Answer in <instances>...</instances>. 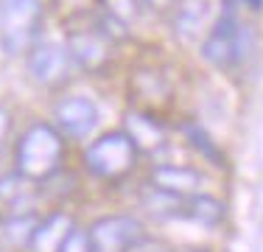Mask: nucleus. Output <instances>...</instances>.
<instances>
[{"instance_id":"nucleus-20","label":"nucleus","mask_w":263,"mask_h":252,"mask_svg":"<svg viewBox=\"0 0 263 252\" xmlns=\"http://www.w3.org/2000/svg\"><path fill=\"white\" fill-rule=\"evenodd\" d=\"M243 3H247L252 11H260V9H263V0H243Z\"/></svg>"},{"instance_id":"nucleus-10","label":"nucleus","mask_w":263,"mask_h":252,"mask_svg":"<svg viewBox=\"0 0 263 252\" xmlns=\"http://www.w3.org/2000/svg\"><path fill=\"white\" fill-rule=\"evenodd\" d=\"M73 227H76L73 219L67 216V213H62V210L40 219L36 227H34V236H31L28 249L31 252H59V247L65 244V238L70 236Z\"/></svg>"},{"instance_id":"nucleus-19","label":"nucleus","mask_w":263,"mask_h":252,"mask_svg":"<svg viewBox=\"0 0 263 252\" xmlns=\"http://www.w3.org/2000/svg\"><path fill=\"white\" fill-rule=\"evenodd\" d=\"M143 3H146L148 9H154V11H165L168 6L174 3V0H143Z\"/></svg>"},{"instance_id":"nucleus-6","label":"nucleus","mask_w":263,"mask_h":252,"mask_svg":"<svg viewBox=\"0 0 263 252\" xmlns=\"http://www.w3.org/2000/svg\"><path fill=\"white\" fill-rule=\"evenodd\" d=\"M70 50L59 42H40L28 50V73L42 87L62 84L70 73Z\"/></svg>"},{"instance_id":"nucleus-16","label":"nucleus","mask_w":263,"mask_h":252,"mask_svg":"<svg viewBox=\"0 0 263 252\" xmlns=\"http://www.w3.org/2000/svg\"><path fill=\"white\" fill-rule=\"evenodd\" d=\"M104 6H106V14L115 17L123 25L137 14V0H104Z\"/></svg>"},{"instance_id":"nucleus-1","label":"nucleus","mask_w":263,"mask_h":252,"mask_svg":"<svg viewBox=\"0 0 263 252\" xmlns=\"http://www.w3.org/2000/svg\"><path fill=\"white\" fill-rule=\"evenodd\" d=\"M62 157H65V143L59 129L51 123H34L17 140L14 166L26 182H45L62 168Z\"/></svg>"},{"instance_id":"nucleus-12","label":"nucleus","mask_w":263,"mask_h":252,"mask_svg":"<svg viewBox=\"0 0 263 252\" xmlns=\"http://www.w3.org/2000/svg\"><path fill=\"white\" fill-rule=\"evenodd\" d=\"M227 216V207L218 199L204 196V193H196V196H187L185 207H182V219H191V222L202 224V227H218Z\"/></svg>"},{"instance_id":"nucleus-18","label":"nucleus","mask_w":263,"mask_h":252,"mask_svg":"<svg viewBox=\"0 0 263 252\" xmlns=\"http://www.w3.org/2000/svg\"><path fill=\"white\" fill-rule=\"evenodd\" d=\"M9 129H11V115L6 106H0V151H3V143L9 137Z\"/></svg>"},{"instance_id":"nucleus-9","label":"nucleus","mask_w":263,"mask_h":252,"mask_svg":"<svg viewBox=\"0 0 263 252\" xmlns=\"http://www.w3.org/2000/svg\"><path fill=\"white\" fill-rule=\"evenodd\" d=\"M152 188L157 191H165V193H174V196H196L199 188H202V174L191 166H157L152 171Z\"/></svg>"},{"instance_id":"nucleus-17","label":"nucleus","mask_w":263,"mask_h":252,"mask_svg":"<svg viewBox=\"0 0 263 252\" xmlns=\"http://www.w3.org/2000/svg\"><path fill=\"white\" fill-rule=\"evenodd\" d=\"M59 252H92L90 232H87L84 227H73L70 236L65 238V244L59 247Z\"/></svg>"},{"instance_id":"nucleus-13","label":"nucleus","mask_w":263,"mask_h":252,"mask_svg":"<svg viewBox=\"0 0 263 252\" xmlns=\"http://www.w3.org/2000/svg\"><path fill=\"white\" fill-rule=\"evenodd\" d=\"M36 227V216L31 213H17V216H9L3 224H0V241L11 249H20L31 244V236H34Z\"/></svg>"},{"instance_id":"nucleus-11","label":"nucleus","mask_w":263,"mask_h":252,"mask_svg":"<svg viewBox=\"0 0 263 252\" xmlns=\"http://www.w3.org/2000/svg\"><path fill=\"white\" fill-rule=\"evenodd\" d=\"M67 50H70V59L76 65L87 67V70H96L106 62V34L104 31H79V34L70 37L67 42Z\"/></svg>"},{"instance_id":"nucleus-4","label":"nucleus","mask_w":263,"mask_h":252,"mask_svg":"<svg viewBox=\"0 0 263 252\" xmlns=\"http://www.w3.org/2000/svg\"><path fill=\"white\" fill-rule=\"evenodd\" d=\"M137 151L126 132H106L84 149V166L98 179H121L135 168Z\"/></svg>"},{"instance_id":"nucleus-2","label":"nucleus","mask_w":263,"mask_h":252,"mask_svg":"<svg viewBox=\"0 0 263 252\" xmlns=\"http://www.w3.org/2000/svg\"><path fill=\"white\" fill-rule=\"evenodd\" d=\"M42 23V0H0V50L20 56L34 48Z\"/></svg>"},{"instance_id":"nucleus-21","label":"nucleus","mask_w":263,"mask_h":252,"mask_svg":"<svg viewBox=\"0 0 263 252\" xmlns=\"http://www.w3.org/2000/svg\"><path fill=\"white\" fill-rule=\"evenodd\" d=\"M62 3L70 6V9H76V6H79V3H84V0H62Z\"/></svg>"},{"instance_id":"nucleus-5","label":"nucleus","mask_w":263,"mask_h":252,"mask_svg":"<svg viewBox=\"0 0 263 252\" xmlns=\"http://www.w3.org/2000/svg\"><path fill=\"white\" fill-rule=\"evenodd\" d=\"M87 232H90L92 252H132L146 236L143 224L129 213H112V216L96 219L87 227Z\"/></svg>"},{"instance_id":"nucleus-3","label":"nucleus","mask_w":263,"mask_h":252,"mask_svg":"<svg viewBox=\"0 0 263 252\" xmlns=\"http://www.w3.org/2000/svg\"><path fill=\"white\" fill-rule=\"evenodd\" d=\"M247 48H249V28L241 25L230 0H224L221 14L216 17V23L210 25L208 37L202 42V59L216 67H227L241 62L247 56Z\"/></svg>"},{"instance_id":"nucleus-15","label":"nucleus","mask_w":263,"mask_h":252,"mask_svg":"<svg viewBox=\"0 0 263 252\" xmlns=\"http://www.w3.org/2000/svg\"><path fill=\"white\" fill-rule=\"evenodd\" d=\"M185 135H187V140L193 143V149H199L204 157H208V160H221L216 143L210 140V135L202 129V126H185Z\"/></svg>"},{"instance_id":"nucleus-8","label":"nucleus","mask_w":263,"mask_h":252,"mask_svg":"<svg viewBox=\"0 0 263 252\" xmlns=\"http://www.w3.org/2000/svg\"><path fill=\"white\" fill-rule=\"evenodd\" d=\"M221 14L218 0H182L177 11V34L182 40H196Z\"/></svg>"},{"instance_id":"nucleus-7","label":"nucleus","mask_w":263,"mask_h":252,"mask_svg":"<svg viewBox=\"0 0 263 252\" xmlns=\"http://www.w3.org/2000/svg\"><path fill=\"white\" fill-rule=\"evenodd\" d=\"M53 121L59 135L81 140L98 126V106L87 96H65L53 106Z\"/></svg>"},{"instance_id":"nucleus-14","label":"nucleus","mask_w":263,"mask_h":252,"mask_svg":"<svg viewBox=\"0 0 263 252\" xmlns=\"http://www.w3.org/2000/svg\"><path fill=\"white\" fill-rule=\"evenodd\" d=\"M126 126H129L126 135L135 140L137 149L140 146H157L162 140V126L157 121H152V118H146V115H135V112H132L126 118Z\"/></svg>"}]
</instances>
